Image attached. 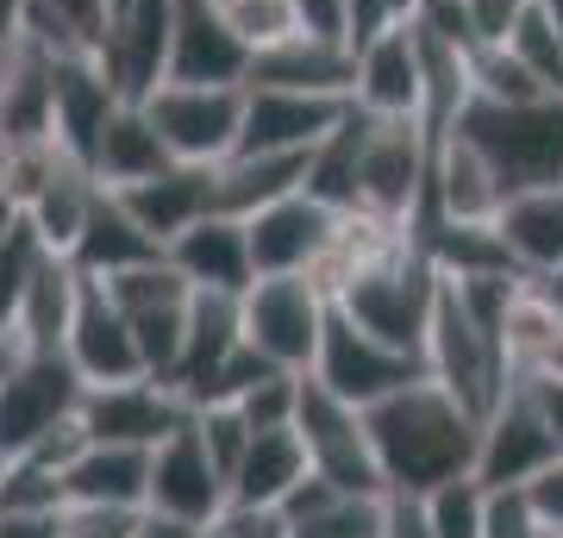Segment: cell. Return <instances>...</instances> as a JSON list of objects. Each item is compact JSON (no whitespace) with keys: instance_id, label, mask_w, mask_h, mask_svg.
I'll use <instances>...</instances> for the list:
<instances>
[{"instance_id":"44dd1931","label":"cell","mask_w":563,"mask_h":538,"mask_svg":"<svg viewBox=\"0 0 563 538\" xmlns=\"http://www.w3.org/2000/svg\"><path fill=\"white\" fill-rule=\"evenodd\" d=\"M157 257H163V244L125 213V200L113 195V188H101V200H95V213H88V226H81L69 263H76L81 276L113 282V276L139 270V263H157Z\"/></svg>"},{"instance_id":"60d3db41","label":"cell","mask_w":563,"mask_h":538,"mask_svg":"<svg viewBox=\"0 0 563 538\" xmlns=\"http://www.w3.org/2000/svg\"><path fill=\"white\" fill-rule=\"evenodd\" d=\"M526 495H532V507L544 514V526H551V532H563V458L526 482Z\"/></svg>"},{"instance_id":"9a60e30c","label":"cell","mask_w":563,"mask_h":538,"mask_svg":"<svg viewBox=\"0 0 563 538\" xmlns=\"http://www.w3.org/2000/svg\"><path fill=\"white\" fill-rule=\"evenodd\" d=\"M125 200V213L151 232V239L169 251V244L201 226L207 213H220V163H163L157 176L132 182V188H113Z\"/></svg>"},{"instance_id":"f546056e","label":"cell","mask_w":563,"mask_h":538,"mask_svg":"<svg viewBox=\"0 0 563 538\" xmlns=\"http://www.w3.org/2000/svg\"><path fill=\"white\" fill-rule=\"evenodd\" d=\"M69 507V482L38 458H13L0 470V514H63Z\"/></svg>"},{"instance_id":"52a82bcc","label":"cell","mask_w":563,"mask_h":538,"mask_svg":"<svg viewBox=\"0 0 563 538\" xmlns=\"http://www.w3.org/2000/svg\"><path fill=\"white\" fill-rule=\"evenodd\" d=\"M295 432H301L307 458L320 476H332L344 495H388V476L376 463V444H369V426H363V407L339 400L313 370L301 376V407H295Z\"/></svg>"},{"instance_id":"f35d334b","label":"cell","mask_w":563,"mask_h":538,"mask_svg":"<svg viewBox=\"0 0 563 538\" xmlns=\"http://www.w3.org/2000/svg\"><path fill=\"white\" fill-rule=\"evenodd\" d=\"M383 538H439L426 495H413V488H388L383 495Z\"/></svg>"},{"instance_id":"9c48e42d","label":"cell","mask_w":563,"mask_h":538,"mask_svg":"<svg viewBox=\"0 0 563 538\" xmlns=\"http://www.w3.org/2000/svg\"><path fill=\"white\" fill-rule=\"evenodd\" d=\"M313 376H320L339 400H351V407H376V400H388L395 388L432 376V370H426V358H413V351H401V344L376 339L369 326H357V319L332 300V319H325Z\"/></svg>"},{"instance_id":"603a6c76","label":"cell","mask_w":563,"mask_h":538,"mask_svg":"<svg viewBox=\"0 0 563 538\" xmlns=\"http://www.w3.org/2000/svg\"><path fill=\"white\" fill-rule=\"evenodd\" d=\"M313 470L307 444L295 426H276V432H251V451L232 470V507H257V514H276L282 501L295 495V482Z\"/></svg>"},{"instance_id":"3957f363","label":"cell","mask_w":563,"mask_h":538,"mask_svg":"<svg viewBox=\"0 0 563 538\" xmlns=\"http://www.w3.org/2000/svg\"><path fill=\"white\" fill-rule=\"evenodd\" d=\"M426 370H432V382L451 388L476 419L495 414V400L520 382L514 351H507V332L488 326V319L463 300V288L451 276H444L439 314H432V332H426Z\"/></svg>"},{"instance_id":"7dc6e473","label":"cell","mask_w":563,"mask_h":538,"mask_svg":"<svg viewBox=\"0 0 563 538\" xmlns=\"http://www.w3.org/2000/svg\"><path fill=\"white\" fill-rule=\"evenodd\" d=\"M257 538H288V526H282V514H276V519H269V526H263V532H257Z\"/></svg>"},{"instance_id":"5bb4252c","label":"cell","mask_w":563,"mask_h":538,"mask_svg":"<svg viewBox=\"0 0 563 538\" xmlns=\"http://www.w3.org/2000/svg\"><path fill=\"white\" fill-rule=\"evenodd\" d=\"M63 351H69V363L81 370L88 388L151 376V370H144V351H139L132 319L120 314V300L107 295V282H95V276H81V300H76V319H69Z\"/></svg>"},{"instance_id":"cb8c5ba5","label":"cell","mask_w":563,"mask_h":538,"mask_svg":"<svg viewBox=\"0 0 563 538\" xmlns=\"http://www.w3.org/2000/svg\"><path fill=\"white\" fill-rule=\"evenodd\" d=\"M307 157H313V151H232V157L220 163V213L251 220L263 207L301 195Z\"/></svg>"},{"instance_id":"d6986e66","label":"cell","mask_w":563,"mask_h":538,"mask_svg":"<svg viewBox=\"0 0 563 538\" xmlns=\"http://www.w3.org/2000/svg\"><path fill=\"white\" fill-rule=\"evenodd\" d=\"M251 81L257 88H307V95H351L357 88V51L325 32H288L282 44L251 57ZM244 81V88H251Z\"/></svg>"},{"instance_id":"ba28073f","label":"cell","mask_w":563,"mask_h":538,"mask_svg":"<svg viewBox=\"0 0 563 538\" xmlns=\"http://www.w3.org/2000/svg\"><path fill=\"white\" fill-rule=\"evenodd\" d=\"M151 125L163 132L169 157L181 163H225L244 139V88L239 81H163L144 100Z\"/></svg>"},{"instance_id":"f907efd6","label":"cell","mask_w":563,"mask_h":538,"mask_svg":"<svg viewBox=\"0 0 563 538\" xmlns=\"http://www.w3.org/2000/svg\"><path fill=\"white\" fill-rule=\"evenodd\" d=\"M544 538H563V532H544Z\"/></svg>"},{"instance_id":"d4e9b609","label":"cell","mask_w":563,"mask_h":538,"mask_svg":"<svg viewBox=\"0 0 563 538\" xmlns=\"http://www.w3.org/2000/svg\"><path fill=\"white\" fill-rule=\"evenodd\" d=\"M69 501H107V507H151V451L144 444H88L69 463Z\"/></svg>"},{"instance_id":"f1b7e54d","label":"cell","mask_w":563,"mask_h":538,"mask_svg":"<svg viewBox=\"0 0 563 538\" xmlns=\"http://www.w3.org/2000/svg\"><path fill=\"white\" fill-rule=\"evenodd\" d=\"M51 257V244L38 239V226L13 220V232H7V244H0V332H13V319H20V300L25 288H32V276H38V263Z\"/></svg>"},{"instance_id":"277c9868","label":"cell","mask_w":563,"mask_h":538,"mask_svg":"<svg viewBox=\"0 0 563 538\" xmlns=\"http://www.w3.org/2000/svg\"><path fill=\"white\" fill-rule=\"evenodd\" d=\"M439 295H444L439 263L426 257L420 244H407V251H395V257L357 270L332 300H339L357 326H369L376 339H388V344H401V351H413V358H426V332H432Z\"/></svg>"},{"instance_id":"e575fe53","label":"cell","mask_w":563,"mask_h":538,"mask_svg":"<svg viewBox=\"0 0 563 538\" xmlns=\"http://www.w3.org/2000/svg\"><path fill=\"white\" fill-rule=\"evenodd\" d=\"M239 407H244V419H251L257 432L295 426V407H301V370H276V376H263Z\"/></svg>"},{"instance_id":"ee69618b","label":"cell","mask_w":563,"mask_h":538,"mask_svg":"<svg viewBox=\"0 0 563 538\" xmlns=\"http://www.w3.org/2000/svg\"><path fill=\"white\" fill-rule=\"evenodd\" d=\"M139 538H207V526L201 519H181V514H163V507H144Z\"/></svg>"},{"instance_id":"836d02e7","label":"cell","mask_w":563,"mask_h":538,"mask_svg":"<svg viewBox=\"0 0 563 538\" xmlns=\"http://www.w3.org/2000/svg\"><path fill=\"white\" fill-rule=\"evenodd\" d=\"M220 13H225V25L251 44V57L269 51V44H282L288 32H301L295 0H220Z\"/></svg>"},{"instance_id":"8d00e7d4","label":"cell","mask_w":563,"mask_h":538,"mask_svg":"<svg viewBox=\"0 0 563 538\" xmlns=\"http://www.w3.org/2000/svg\"><path fill=\"white\" fill-rule=\"evenodd\" d=\"M544 514L526 488H488V538H544Z\"/></svg>"},{"instance_id":"ab89813d","label":"cell","mask_w":563,"mask_h":538,"mask_svg":"<svg viewBox=\"0 0 563 538\" xmlns=\"http://www.w3.org/2000/svg\"><path fill=\"white\" fill-rule=\"evenodd\" d=\"M532 0H470V25H476V51L483 44H507V32L520 25Z\"/></svg>"},{"instance_id":"83f0119b","label":"cell","mask_w":563,"mask_h":538,"mask_svg":"<svg viewBox=\"0 0 563 538\" xmlns=\"http://www.w3.org/2000/svg\"><path fill=\"white\" fill-rule=\"evenodd\" d=\"M363 139H369V113L351 100V113L339 120V132H325L313 144V157H307V195L325 200V207H339V213H351L363 195Z\"/></svg>"},{"instance_id":"f6af8a7d","label":"cell","mask_w":563,"mask_h":538,"mask_svg":"<svg viewBox=\"0 0 563 538\" xmlns=\"http://www.w3.org/2000/svg\"><path fill=\"white\" fill-rule=\"evenodd\" d=\"M0 538H63V514H0Z\"/></svg>"},{"instance_id":"e0dca14e","label":"cell","mask_w":563,"mask_h":538,"mask_svg":"<svg viewBox=\"0 0 563 538\" xmlns=\"http://www.w3.org/2000/svg\"><path fill=\"white\" fill-rule=\"evenodd\" d=\"M363 113L376 120H426V51L413 20L369 39L357 51V88H351Z\"/></svg>"},{"instance_id":"484cf974","label":"cell","mask_w":563,"mask_h":538,"mask_svg":"<svg viewBox=\"0 0 563 538\" xmlns=\"http://www.w3.org/2000/svg\"><path fill=\"white\" fill-rule=\"evenodd\" d=\"M76 300H81V270L69 257H51L38 263V276H32V288H25L20 300V319H13V339L25 344V351H63V339H69V319H76Z\"/></svg>"},{"instance_id":"4fadbf2b","label":"cell","mask_w":563,"mask_h":538,"mask_svg":"<svg viewBox=\"0 0 563 538\" xmlns=\"http://www.w3.org/2000/svg\"><path fill=\"white\" fill-rule=\"evenodd\" d=\"M151 507L181 514V519H201V526H213V519L232 507V482H225V470L213 463V451H207L195 419L151 451Z\"/></svg>"},{"instance_id":"8fae6325","label":"cell","mask_w":563,"mask_h":538,"mask_svg":"<svg viewBox=\"0 0 563 538\" xmlns=\"http://www.w3.org/2000/svg\"><path fill=\"white\" fill-rule=\"evenodd\" d=\"M563 451H558V432H551V419L539 414V400H532V382H514L501 400H495V414L483 419V451H476V476L488 488H526V482L551 470Z\"/></svg>"},{"instance_id":"7a4b0ae2","label":"cell","mask_w":563,"mask_h":538,"mask_svg":"<svg viewBox=\"0 0 563 538\" xmlns=\"http://www.w3.org/2000/svg\"><path fill=\"white\" fill-rule=\"evenodd\" d=\"M451 132H463L495 163L507 195L563 182V95H532V100H483L476 95Z\"/></svg>"},{"instance_id":"4316f807","label":"cell","mask_w":563,"mask_h":538,"mask_svg":"<svg viewBox=\"0 0 563 538\" xmlns=\"http://www.w3.org/2000/svg\"><path fill=\"white\" fill-rule=\"evenodd\" d=\"M169 157V144H163V132L151 125V113H144V100H125L120 113H113V125L101 132V151H95V176H101V188H132V182L157 176Z\"/></svg>"},{"instance_id":"d6a6232c","label":"cell","mask_w":563,"mask_h":538,"mask_svg":"<svg viewBox=\"0 0 563 538\" xmlns=\"http://www.w3.org/2000/svg\"><path fill=\"white\" fill-rule=\"evenodd\" d=\"M439 538H488V482L483 476H457L426 495Z\"/></svg>"},{"instance_id":"bcb514c9","label":"cell","mask_w":563,"mask_h":538,"mask_svg":"<svg viewBox=\"0 0 563 538\" xmlns=\"http://www.w3.org/2000/svg\"><path fill=\"white\" fill-rule=\"evenodd\" d=\"M20 39H25V0H0V63Z\"/></svg>"},{"instance_id":"7bdbcfd3","label":"cell","mask_w":563,"mask_h":538,"mask_svg":"<svg viewBox=\"0 0 563 538\" xmlns=\"http://www.w3.org/2000/svg\"><path fill=\"white\" fill-rule=\"evenodd\" d=\"M344 7L351 0H295V13H301L307 32H325V39H344ZM351 44V39H344Z\"/></svg>"},{"instance_id":"4dcf8cb0","label":"cell","mask_w":563,"mask_h":538,"mask_svg":"<svg viewBox=\"0 0 563 538\" xmlns=\"http://www.w3.org/2000/svg\"><path fill=\"white\" fill-rule=\"evenodd\" d=\"M507 51H514L544 88H558L563 95V32H558V20L544 13V0H532V7L520 13V25L507 32Z\"/></svg>"},{"instance_id":"74e56055","label":"cell","mask_w":563,"mask_h":538,"mask_svg":"<svg viewBox=\"0 0 563 538\" xmlns=\"http://www.w3.org/2000/svg\"><path fill=\"white\" fill-rule=\"evenodd\" d=\"M413 7H420V0H351V7H344V39H351V51H363L369 39H383V32L407 25L413 20Z\"/></svg>"},{"instance_id":"c3c4849f","label":"cell","mask_w":563,"mask_h":538,"mask_svg":"<svg viewBox=\"0 0 563 538\" xmlns=\"http://www.w3.org/2000/svg\"><path fill=\"white\" fill-rule=\"evenodd\" d=\"M544 370H563V332H558V344H551V363Z\"/></svg>"},{"instance_id":"7c38bea8","label":"cell","mask_w":563,"mask_h":538,"mask_svg":"<svg viewBox=\"0 0 563 538\" xmlns=\"http://www.w3.org/2000/svg\"><path fill=\"white\" fill-rule=\"evenodd\" d=\"M251 257H257V276H313L339 239L344 213L339 207H325L301 188V195L276 200V207H263L251 213Z\"/></svg>"},{"instance_id":"5b68a950","label":"cell","mask_w":563,"mask_h":538,"mask_svg":"<svg viewBox=\"0 0 563 538\" xmlns=\"http://www.w3.org/2000/svg\"><path fill=\"white\" fill-rule=\"evenodd\" d=\"M332 319V295L320 276H257L244 288V339L257 344L276 370H313Z\"/></svg>"},{"instance_id":"8992f818","label":"cell","mask_w":563,"mask_h":538,"mask_svg":"<svg viewBox=\"0 0 563 538\" xmlns=\"http://www.w3.org/2000/svg\"><path fill=\"white\" fill-rule=\"evenodd\" d=\"M88 382L69 363V351H25L0 376V463L25 458L44 432H57L63 419L81 414Z\"/></svg>"},{"instance_id":"30bf717a","label":"cell","mask_w":563,"mask_h":538,"mask_svg":"<svg viewBox=\"0 0 563 538\" xmlns=\"http://www.w3.org/2000/svg\"><path fill=\"white\" fill-rule=\"evenodd\" d=\"M195 419V400L163 376H132V382H101L81 395V426L101 444H144L157 451L169 432Z\"/></svg>"},{"instance_id":"2e32d148","label":"cell","mask_w":563,"mask_h":538,"mask_svg":"<svg viewBox=\"0 0 563 538\" xmlns=\"http://www.w3.org/2000/svg\"><path fill=\"white\" fill-rule=\"evenodd\" d=\"M351 95H307V88H244V139L239 151H313L339 132Z\"/></svg>"},{"instance_id":"b9f144b4","label":"cell","mask_w":563,"mask_h":538,"mask_svg":"<svg viewBox=\"0 0 563 538\" xmlns=\"http://www.w3.org/2000/svg\"><path fill=\"white\" fill-rule=\"evenodd\" d=\"M532 400H539V414L551 419V432H558V451H563V370H532Z\"/></svg>"},{"instance_id":"6da1fadb","label":"cell","mask_w":563,"mask_h":538,"mask_svg":"<svg viewBox=\"0 0 563 538\" xmlns=\"http://www.w3.org/2000/svg\"><path fill=\"white\" fill-rule=\"evenodd\" d=\"M376 463H383L388 488H413L432 495L444 482L476 476V451H483V419L470 414L451 388H439L432 376L395 388L388 400L363 407Z\"/></svg>"},{"instance_id":"681fc988","label":"cell","mask_w":563,"mask_h":538,"mask_svg":"<svg viewBox=\"0 0 563 538\" xmlns=\"http://www.w3.org/2000/svg\"><path fill=\"white\" fill-rule=\"evenodd\" d=\"M544 13H551V20H558V32H563V0H544Z\"/></svg>"},{"instance_id":"ac0fdd59","label":"cell","mask_w":563,"mask_h":538,"mask_svg":"<svg viewBox=\"0 0 563 538\" xmlns=\"http://www.w3.org/2000/svg\"><path fill=\"white\" fill-rule=\"evenodd\" d=\"M169 81H251V44L225 25L220 0H176Z\"/></svg>"},{"instance_id":"d590c367","label":"cell","mask_w":563,"mask_h":538,"mask_svg":"<svg viewBox=\"0 0 563 538\" xmlns=\"http://www.w3.org/2000/svg\"><path fill=\"white\" fill-rule=\"evenodd\" d=\"M144 507H107V501H69L63 538H139Z\"/></svg>"},{"instance_id":"1f68e13d","label":"cell","mask_w":563,"mask_h":538,"mask_svg":"<svg viewBox=\"0 0 563 538\" xmlns=\"http://www.w3.org/2000/svg\"><path fill=\"white\" fill-rule=\"evenodd\" d=\"M288 538H383V495H339L307 519H282Z\"/></svg>"},{"instance_id":"ffe728a7","label":"cell","mask_w":563,"mask_h":538,"mask_svg":"<svg viewBox=\"0 0 563 538\" xmlns=\"http://www.w3.org/2000/svg\"><path fill=\"white\" fill-rule=\"evenodd\" d=\"M169 263L195 288H213V295H244L257 282V257H251V226L239 213H207L201 226H188L176 244H169Z\"/></svg>"},{"instance_id":"7402d4cb","label":"cell","mask_w":563,"mask_h":538,"mask_svg":"<svg viewBox=\"0 0 563 538\" xmlns=\"http://www.w3.org/2000/svg\"><path fill=\"white\" fill-rule=\"evenodd\" d=\"M495 226H501L520 276H563V182L507 195Z\"/></svg>"}]
</instances>
